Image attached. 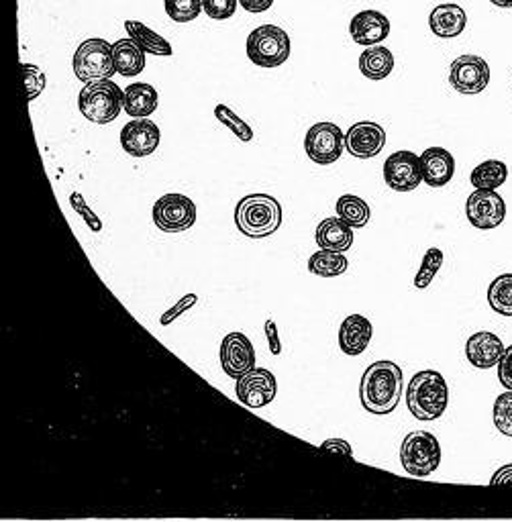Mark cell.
<instances>
[{
	"instance_id": "obj_1",
	"label": "cell",
	"mask_w": 512,
	"mask_h": 522,
	"mask_svg": "<svg viewBox=\"0 0 512 522\" xmlns=\"http://www.w3.org/2000/svg\"><path fill=\"white\" fill-rule=\"evenodd\" d=\"M402 396V370L394 361H376L364 372L360 382L362 406L372 414H390Z\"/></svg>"
},
{
	"instance_id": "obj_2",
	"label": "cell",
	"mask_w": 512,
	"mask_h": 522,
	"mask_svg": "<svg viewBox=\"0 0 512 522\" xmlns=\"http://www.w3.org/2000/svg\"><path fill=\"white\" fill-rule=\"evenodd\" d=\"M282 206L270 194H249L235 208L237 229L249 239H264L282 227Z\"/></svg>"
},
{
	"instance_id": "obj_3",
	"label": "cell",
	"mask_w": 512,
	"mask_h": 522,
	"mask_svg": "<svg viewBox=\"0 0 512 522\" xmlns=\"http://www.w3.org/2000/svg\"><path fill=\"white\" fill-rule=\"evenodd\" d=\"M449 404V386L435 370L413 376L406 388V406L419 421H437Z\"/></svg>"
},
{
	"instance_id": "obj_4",
	"label": "cell",
	"mask_w": 512,
	"mask_h": 522,
	"mask_svg": "<svg viewBox=\"0 0 512 522\" xmlns=\"http://www.w3.org/2000/svg\"><path fill=\"white\" fill-rule=\"evenodd\" d=\"M123 107H125V90H121L111 80L86 84L78 96L80 113L96 125L113 123L121 115Z\"/></svg>"
},
{
	"instance_id": "obj_5",
	"label": "cell",
	"mask_w": 512,
	"mask_h": 522,
	"mask_svg": "<svg viewBox=\"0 0 512 522\" xmlns=\"http://www.w3.org/2000/svg\"><path fill=\"white\" fill-rule=\"evenodd\" d=\"M404 472L413 478H429L441 463V445L429 431L408 433L400 447Z\"/></svg>"
},
{
	"instance_id": "obj_6",
	"label": "cell",
	"mask_w": 512,
	"mask_h": 522,
	"mask_svg": "<svg viewBox=\"0 0 512 522\" xmlns=\"http://www.w3.org/2000/svg\"><path fill=\"white\" fill-rule=\"evenodd\" d=\"M74 74L80 82L92 84L111 80L117 74L113 45L107 39H88L74 54Z\"/></svg>"
},
{
	"instance_id": "obj_7",
	"label": "cell",
	"mask_w": 512,
	"mask_h": 522,
	"mask_svg": "<svg viewBox=\"0 0 512 522\" xmlns=\"http://www.w3.org/2000/svg\"><path fill=\"white\" fill-rule=\"evenodd\" d=\"M247 58L260 68H278L290 58V37L282 27L262 25L247 37Z\"/></svg>"
},
{
	"instance_id": "obj_8",
	"label": "cell",
	"mask_w": 512,
	"mask_h": 522,
	"mask_svg": "<svg viewBox=\"0 0 512 522\" xmlns=\"http://www.w3.org/2000/svg\"><path fill=\"white\" fill-rule=\"evenodd\" d=\"M151 217L164 233H184L196 223V204L184 194H166L153 204Z\"/></svg>"
},
{
	"instance_id": "obj_9",
	"label": "cell",
	"mask_w": 512,
	"mask_h": 522,
	"mask_svg": "<svg viewBox=\"0 0 512 522\" xmlns=\"http://www.w3.org/2000/svg\"><path fill=\"white\" fill-rule=\"evenodd\" d=\"M304 149L315 164L331 166L345 149V133L333 123H317L306 133Z\"/></svg>"
},
{
	"instance_id": "obj_10",
	"label": "cell",
	"mask_w": 512,
	"mask_h": 522,
	"mask_svg": "<svg viewBox=\"0 0 512 522\" xmlns=\"http://www.w3.org/2000/svg\"><path fill=\"white\" fill-rule=\"evenodd\" d=\"M449 84L459 94H480L490 84V66L480 56H459L451 64Z\"/></svg>"
},
{
	"instance_id": "obj_11",
	"label": "cell",
	"mask_w": 512,
	"mask_h": 522,
	"mask_svg": "<svg viewBox=\"0 0 512 522\" xmlns=\"http://www.w3.org/2000/svg\"><path fill=\"white\" fill-rule=\"evenodd\" d=\"M384 180L396 192L417 190L423 182L421 158L413 151H396L384 162Z\"/></svg>"
},
{
	"instance_id": "obj_12",
	"label": "cell",
	"mask_w": 512,
	"mask_h": 522,
	"mask_svg": "<svg viewBox=\"0 0 512 522\" xmlns=\"http://www.w3.org/2000/svg\"><path fill=\"white\" fill-rule=\"evenodd\" d=\"M466 215L472 227L490 231L502 225L506 217V202L496 190H474L466 202Z\"/></svg>"
},
{
	"instance_id": "obj_13",
	"label": "cell",
	"mask_w": 512,
	"mask_h": 522,
	"mask_svg": "<svg viewBox=\"0 0 512 522\" xmlns=\"http://www.w3.org/2000/svg\"><path fill=\"white\" fill-rule=\"evenodd\" d=\"M237 398L247 408H266L278 392V382L272 372L264 368H253L237 378Z\"/></svg>"
},
{
	"instance_id": "obj_14",
	"label": "cell",
	"mask_w": 512,
	"mask_h": 522,
	"mask_svg": "<svg viewBox=\"0 0 512 522\" xmlns=\"http://www.w3.org/2000/svg\"><path fill=\"white\" fill-rule=\"evenodd\" d=\"M386 145V131L382 125L362 121L345 133V149L357 160H372Z\"/></svg>"
},
{
	"instance_id": "obj_15",
	"label": "cell",
	"mask_w": 512,
	"mask_h": 522,
	"mask_svg": "<svg viewBox=\"0 0 512 522\" xmlns=\"http://www.w3.org/2000/svg\"><path fill=\"white\" fill-rule=\"evenodd\" d=\"M221 365L233 380L255 368V349L243 333H229L221 343Z\"/></svg>"
},
{
	"instance_id": "obj_16",
	"label": "cell",
	"mask_w": 512,
	"mask_h": 522,
	"mask_svg": "<svg viewBox=\"0 0 512 522\" xmlns=\"http://www.w3.org/2000/svg\"><path fill=\"white\" fill-rule=\"evenodd\" d=\"M160 127L149 119H133L121 131V147L133 158H147L160 147Z\"/></svg>"
},
{
	"instance_id": "obj_17",
	"label": "cell",
	"mask_w": 512,
	"mask_h": 522,
	"mask_svg": "<svg viewBox=\"0 0 512 522\" xmlns=\"http://www.w3.org/2000/svg\"><path fill=\"white\" fill-rule=\"evenodd\" d=\"M349 33L357 45L372 47L390 35V21L380 11H362L351 19Z\"/></svg>"
},
{
	"instance_id": "obj_18",
	"label": "cell",
	"mask_w": 512,
	"mask_h": 522,
	"mask_svg": "<svg viewBox=\"0 0 512 522\" xmlns=\"http://www.w3.org/2000/svg\"><path fill=\"white\" fill-rule=\"evenodd\" d=\"M421 158V172L423 182L431 188L447 186L455 176V158L443 147H429L423 151Z\"/></svg>"
},
{
	"instance_id": "obj_19",
	"label": "cell",
	"mask_w": 512,
	"mask_h": 522,
	"mask_svg": "<svg viewBox=\"0 0 512 522\" xmlns=\"http://www.w3.org/2000/svg\"><path fill=\"white\" fill-rule=\"evenodd\" d=\"M504 353V343L498 335L490 331H480L472 335L466 343V357L478 370H490L498 365Z\"/></svg>"
},
{
	"instance_id": "obj_20",
	"label": "cell",
	"mask_w": 512,
	"mask_h": 522,
	"mask_svg": "<svg viewBox=\"0 0 512 522\" xmlns=\"http://www.w3.org/2000/svg\"><path fill=\"white\" fill-rule=\"evenodd\" d=\"M372 335V323L364 315H349L339 327V347L345 355H362L368 349Z\"/></svg>"
},
{
	"instance_id": "obj_21",
	"label": "cell",
	"mask_w": 512,
	"mask_h": 522,
	"mask_svg": "<svg viewBox=\"0 0 512 522\" xmlns=\"http://www.w3.org/2000/svg\"><path fill=\"white\" fill-rule=\"evenodd\" d=\"M468 25V15L459 5H439L431 11L429 27L441 39H453L462 35Z\"/></svg>"
},
{
	"instance_id": "obj_22",
	"label": "cell",
	"mask_w": 512,
	"mask_h": 522,
	"mask_svg": "<svg viewBox=\"0 0 512 522\" xmlns=\"http://www.w3.org/2000/svg\"><path fill=\"white\" fill-rule=\"evenodd\" d=\"M123 109L131 119H147L158 109V90L147 82H137L127 86Z\"/></svg>"
},
{
	"instance_id": "obj_23",
	"label": "cell",
	"mask_w": 512,
	"mask_h": 522,
	"mask_svg": "<svg viewBox=\"0 0 512 522\" xmlns=\"http://www.w3.org/2000/svg\"><path fill=\"white\" fill-rule=\"evenodd\" d=\"M315 239L321 249L343 253L353 245V231L343 219L329 217V219L321 221V225L317 227Z\"/></svg>"
},
{
	"instance_id": "obj_24",
	"label": "cell",
	"mask_w": 512,
	"mask_h": 522,
	"mask_svg": "<svg viewBox=\"0 0 512 522\" xmlns=\"http://www.w3.org/2000/svg\"><path fill=\"white\" fill-rule=\"evenodd\" d=\"M117 74L125 78H135L145 68V51L133 39H119L113 43Z\"/></svg>"
},
{
	"instance_id": "obj_25",
	"label": "cell",
	"mask_w": 512,
	"mask_h": 522,
	"mask_svg": "<svg viewBox=\"0 0 512 522\" xmlns=\"http://www.w3.org/2000/svg\"><path fill=\"white\" fill-rule=\"evenodd\" d=\"M394 70L392 51L384 45H372L360 56V72L374 82L388 78Z\"/></svg>"
},
{
	"instance_id": "obj_26",
	"label": "cell",
	"mask_w": 512,
	"mask_h": 522,
	"mask_svg": "<svg viewBox=\"0 0 512 522\" xmlns=\"http://www.w3.org/2000/svg\"><path fill=\"white\" fill-rule=\"evenodd\" d=\"M125 29L129 33V39H133L145 51V54L162 56V58H168L174 54L170 41H166L162 35L145 27L141 21H127Z\"/></svg>"
},
{
	"instance_id": "obj_27",
	"label": "cell",
	"mask_w": 512,
	"mask_h": 522,
	"mask_svg": "<svg viewBox=\"0 0 512 522\" xmlns=\"http://www.w3.org/2000/svg\"><path fill=\"white\" fill-rule=\"evenodd\" d=\"M337 215L339 219H343L351 229H360L366 227L370 221V204L353 194H345L337 200Z\"/></svg>"
},
{
	"instance_id": "obj_28",
	"label": "cell",
	"mask_w": 512,
	"mask_h": 522,
	"mask_svg": "<svg viewBox=\"0 0 512 522\" xmlns=\"http://www.w3.org/2000/svg\"><path fill=\"white\" fill-rule=\"evenodd\" d=\"M349 261L343 253L321 249L309 259V272L319 278H337L347 272Z\"/></svg>"
},
{
	"instance_id": "obj_29",
	"label": "cell",
	"mask_w": 512,
	"mask_h": 522,
	"mask_svg": "<svg viewBox=\"0 0 512 522\" xmlns=\"http://www.w3.org/2000/svg\"><path fill=\"white\" fill-rule=\"evenodd\" d=\"M508 178V168L500 160H488L472 170L470 182L476 190H496Z\"/></svg>"
},
{
	"instance_id": "obj_30",
	"label": "cell",
	"mask_w": 512,
	"mask_h": 522,
	"mask_svg": "<svg viewBox=\"0 0 512 522\" xmlns=\"http://www.w3.org/2000/svg\"><path fill=\"white\" fill-rule=\"evenodd\" d=\"M488 304L502 317H512V274H502L488 286Z\"/></svg>"
},
{
	"instance_id": "obj_31",
	"label": "cell",
	"mask_w": 512,
	"mask_h": 522,
	"mask_svg": "<svg viewBox=\"0 0 512 522\" xmlns=\"http://www.w3.org/2000/svg\"><path fill=\"white\" fill-rule=\"evenodd\" d=\"M443 261H445V255H443L441 249H437V247L427 249V253H425V257H423L421 270H419L417 276H415V288H419V290L429 288L431 282L435 280V276L439 274V270H441V266H443Z\"/></svg>"
},
{
	"instance_id": "obj_32",
	"label": "cell",
	"mask_w": 512,
	"mask_h": 522,
	"mask_svg": "<svg viewBox=\"0 0 512 522\" xmlns=\"http://www.w3.org/2000/svg\"><path fill=\"white\" fill-rule=\"evenodd\" d=\"M215 117H217V121L223 123L239 141L249 143V141L253 139L251 127H249L239 115H235L229 107H225V104H217V107H215Z\"/></svg>"
},
{
	"instance_id": "obj_33",
	"label": "cell",
	"mask_w": 512,
	"mask_h": 522,
	"mask_svg": "<svg viewBox=\"0 0 512 522\" xmlns=\"http://www.w3.org/2000/svg\"><path fill=\"white\" fill-rule=\"evenodd\" d=\"M166 13L176 23H190L202 11V0H164Z\"/></svg>"
},
{
	"instance_id": "obj_34",
	"label": "cell",
	"mask_w": 512,
	"mask_h": 522,
	"mask_svg": "<svg viewBox=\"0 0 512 522\" xmlns=\"http://www.w3.org/2000/svg\"><path fill=\"white\" fill-rule=\"evenodd\" d=\"M494 425L502 435L512 437V390L502 392L496 398V402H494Z\"/></svg>"
},
{
	"instance_id": "obj_35",
	"label": "cell",
	"mask_w": 512,
	"mask_h": 522,
	"mask_svg": "<svg viewBox=\"0 0 512 522\" xmlns=\"http://www.w3.org/2000/svg\"><path fill=\"white\" fill-rule=\"evenodd\" d=\"M21 72L27 90V100H35L45 90V74L33 64H21Z\"/></svg>"
},
{
	"instance_id": "obj_36",
	"label": "cell",
	"mask_w": 512,
	"mask_h": 522,
	"mask_svg": "<svg viewBox=\"0 0 512 522\" xmlns=\"http://www.w3.org/2000/svg\"><path fill=\"white\" fill-rule=\"evenodd\" d=\"M237 3L239 0H202V9L211 19L225 21L235 15Z\"/></svg>"
},
{
	"instance_id": "obj_37",
	"label": "cell",
	"mask_w": 512,
	"mask_h": 522,
	"mask_svg": "<svg viewBox=\"0 0 512 522\" xmlns=\"http://www.w3.org/2000/svg\"><path fill=\"white\" fill-rule=\"evenodd\" d=\"M70 204H72L74 211L84 219V223L88 225V229H90L92 233H98V231L102 229V221L92 213V208L86 204V200H84V196H82L80 192H72Z\"/></svg>"
},
{
	"instance_id": "obj_38",
	"label": "cell",
	"mask_w": 512,
	"mask_h": 522,
	"mask_svg": "<svg viewBox=\"0 0 512 522\" xmlns=\"http://www.w3.org/2000/svg\"><path fill=\"white\" fill-rule=\"evenodd\" d=\"M196 304H198V296H196V294H186V296H182L170 310L164 312L160 323H162L164 327H170L174 321H178V319L184 315V312H188V310L194 308Z\"/></svg>"
},
{
	"instance_id": "obj_39",
	"label": "cell",
	"mask_w": 512,
	"mask_h": 522,
	"mask_svg": "<svg viewBox=\"0 0 512 522\" xmlns=\"http://www.w3.org/2000/svg\"><path fill=\"white\" fill-rule=\"evenodd\" d=\"M498 380L506 390H512V345L504 347V353L498 361Z\"/></svg>"
},
{
	"instance_id": "obj_40",
	"label": "cell",
	"mask_w": 512,
	"mask_h": 522,
	"mask_svg": "<svg viewBox=\"0 0 512 522\" xmlns=\"http://www.w3.org/2000/svg\"><path fill=\"white\" fill-rule=\"evenodd\" d=\"M264 331H266V337H268V345H270V351L274 355H280L282 353V343H280V331L276 327V323L272 319L266 321L264 325Z\"/></svg>"
},
{
	"instance_id": "obj_41",
	"label": "cell",
	"mask_w": 512,
	"mask_h": 522,
	"mask_svg": "<svg viewBox=\"0 0 512 522\" xmlns=\"http://www.w3.org/2000/svg\"><path fill=\"white\" fill-rule=\"evenodd\" d=\"M321 449L339 453V455H343V457H347V459H353V449H351L349 443L343 441V439H329V441H325V443L321 445Z\"/></svg>"
},
{
	"instance_id": "obj_42",
	"label": "cell",
	"mask_w": 512,
	"mask_h": 522,
	"mask_svg": "<svg viewBox=\"0 0 512 522\" xmlns=\"http://www.w3.org/2000/svg\"><path fill=\"white\" fill-rule=\"evenodd\" d=\"M239 5L247 13H266L274 5V0H239Z\"/></svg>"
},
{
	"instance_id": "obj_43",
	"label": "cell",
	"mask_w": 512,
	"mask_h": 522,
	"mask_svg": "<svg viewBox=\"0 0 512 522\" xmlns=\"http://www.w3.org/2000/svg\"><path fill=\"white\" fill-rule=\"evenodd\" d=\"M506 484H512V463L500 467L490 480V486H506Z\"/></svg>"
},
{
	"instance_id": "obj_44",
	"label": "cell",
	"mask_w": 512,
	"mask_h": 522,
	"mask_svg": "<svg viewBox=\"0 0 512 522\" xmlns=\"http://www.w3.org/2000/svg\"><path fill=\"white\" fill-rule=\"evenodd\" d=\"M490 3L500 9H512V0H490Z\"/></svg>"
}]
</instances>
